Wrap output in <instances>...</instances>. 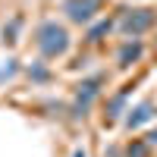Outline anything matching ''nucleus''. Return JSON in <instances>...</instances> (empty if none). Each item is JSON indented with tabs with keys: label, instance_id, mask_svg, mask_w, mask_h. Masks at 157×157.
Wrapping results in <instances>:
<instances>
[{
	"label": "nucleus",
	"instance_id": "obj_1",
	"mask_svg": "<svg viewBox=\"0 0 157 157\" xmlns=\"http://www.w3.org/2000/svg\"><path fill=\"white\" fill-rule=\"evenodd\" d=\"M66 32L60 29V25H54V22H47V25H41V32H38V47H41V54L44 57H60L63 50H66Z\"/></svg>",
	"mask_w": 157,
	"mask_h": 157
},
{
	"label": "nucleus",
	"instance_id": "obj_2",
	"mask_svg": "<svg viewBox=\"0 0 157 157\" xmlns=\"http://www.w3.org/2000/svg\"><path fill=\"white\" fill-rule=\"evenodd\" d=\"M101 10V0H66V13L72 22H88Z\"/></svg>",
	"mask_w": 157,
	"mask_h": 157
},
{
	"label": "nucleus",
	"instance_id": "obj_3",
	"mask_svg": "<svg viewBox=\"0 0 157 157\" xmlns=\"http://www.w3.org/2000/svg\"><path fill=\"white\" fill-rule=\"evenodd\" d=\"M151 25H154V13H151V10H135L132 16H126V19H123V32L138 35V32L151 29Z\"/></svg>",
	"mask_w": 157,
	"mask_h": 157
},
{
	"label": "nucleus",
	"instance_id": "obj_4",
	"mask_svg": "<svg viewBox=\"0 0 157 157\" xmlns=\"http://www.w3.org/2000/svg\"><path fill=\"white\" fill-rule=\"evenodd\" d=\"M98 85H101V78H91V82H85V85H78V107H88V101L98 94Z\"/></svg>",
	"mask_w": 157,
	"mask_h": 157
},
{
	"label": "nucleus",
	"instance_id": "obj_5",
	"mask_svg": "<svg viewBox=\"0 0 157 157\" xmlns=\"http://www.w3.org/2000/svg\"><path fill=\"white\" fill-rule=\"evenodd\" d=\"M145 120H151V104H141V107L135 110V116H129V129H135L138 123H145Z\"/></svg>",
	"mask_w": 157,
	"mask_h": 157
},
{
	"label": "nucleus",
	"instance_id": "obj_6",
	"mask_svg": "<svg viewBox=\"0 0 157 157\" xmlns=\"http://www.w3.org/2000/svg\"><path fill=\"white\" fill-rule=\"evenodd\" d=\"M138 54H141V47H138V44H126V47L120 50V63H132Z\"/></svg>",
	"mask_w": 157,
	"mask_h": 157
},
{
	"label": "nucleus",
	"instance_id": "obj_7",
	"mask_svg": "<svg viewBox=\"0 0 157 157\" xmlns=\"http://www.w3.org/2000/svg\"><path fill=\"white\" fill-rule=\"evenodd\" d=\"M129 157H148V145L145 141H135V145L129 148Z\"/></svg>",
	"mask_w": 157,
	"mask_h": 157
},
{
	"label": "nucleus",
	"instance_id": "obj_8",
	"mask_svg": "<svg viewBox=\"0 0 157 157\" xmlns=\"http://www.w3.org/2000/svg\"><path fill=\"white\" fill-rule=\"evenodd\" d=\"M107 29H110V22H101V25H98V29H94V32H91V41H98V38H101L104 32H107Z\"/></svg>",
	"mask_w": 157,
	"mask_h": 157
}]
</instances>
